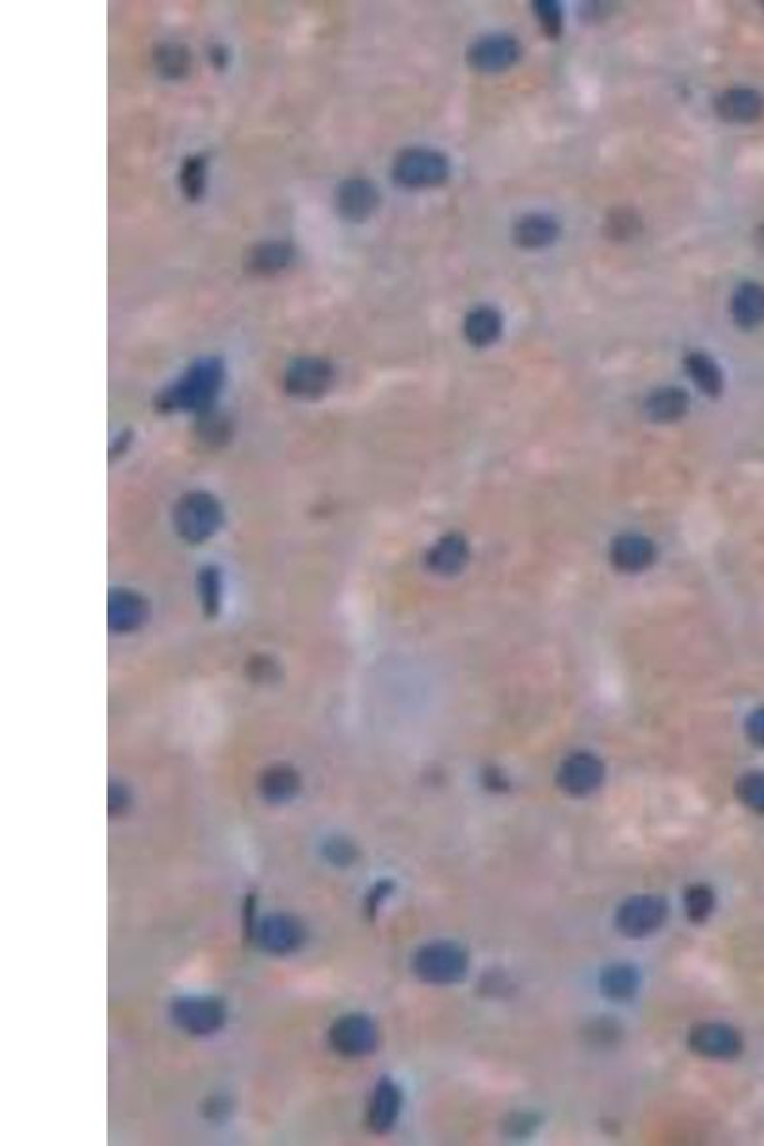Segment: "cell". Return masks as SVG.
<instances>
[{"mask_svg":"<svg viewBox=\"0 0 764 1146\" xmlns=\"http://www.w3.org/2000/svg\"><path fill=\"white\" fill-rule=\"evenodd\" d=\"M155 65L161 75L173 81V79H182L187 75L192 60H190L186 49L176 47V44H166L163 49L157 50Z\"/></svg>","mask_w":764,"mask_h":1146,"instance_id":"603a6c76","label":"cell"},{"mask_svg":"<svg viewBox=\"0 0 764 1146\" xmlns=\"http://www.w3.org/2000/svg\"><path fill=\"white\" fill-rule=\"evenodd\" d=\"M396 184L407 190L438 187L449 179V161L444 153L428 148H409L394 163Z\"/></svg>","mask_w":764,"mask_h":1146,"instance_id":"7a4b0ae2","label":"cell"},{"mask_svg":"<svg viewBox=\"0 0 764 1146\" xmlns=\"http://www.w3.org/2000/svg\"><path fill=\"white\" fill-rule=\"evenodd\" d=\"M295 251L287 243H262L248 253L247 268L258 275H272L289 268Z\"/></svg>","mask_w":764,"mask_h":1146,"instance_id":"e0dca14e","label":"cell"},{"mask_svg":"<svg viewBox=\"0 0 764 1146\" xmlns=\"http://www.w3.org/2000/svg\"><path fill=\"white\" fill-rule=\"evenodd\" d=\"M325 856L330 864L348 865L356 860V846L348 839L333 838L325 844Z\"/></svg>","mask_w":764,"mask_h":1146,"instance_id":"f546056e","label":"cell"},{"mask_svg":"<svg viewBox=\"0 0 764 1146\" xmlns=\"http://www.w3.org/2000/svg\"><path fill=\"white\" fill-rule=\"evenodd\" d=\"M669 906L665 900L654 894H641L627 900L618 910L615 925L629 939H644L655 933L668 921Z\"/></svg>","mask_w":764,"mask_h":1146,"instance_id":"3957f363","label":"cell"},{"mask_svg":"<svg viewBox=\"0 0 764 1146\" xmlns=\"http://www.w3.org/2000/svg\"><path fill=\"white\" fill-rule=\"evenodd\" d=\"M256 941L268 954H293L303 946V923L287 913H272L256 927Z\"/></svg>","mask_w":764,"mask_h":1146,"instance_id":"ba28073f","label":"cell"},{"mask_svg":"<svg viewBox=\"0 0 764 1146\" xmlns=\"http://www.w3.org/2000/svg\"><path fill=\"white\" fill-rule=\"evenodd\" d=\"M333 1049L345 1057H365L379 1044V1032L371 1018L365 1015H346L338 1018L330 1028Z\"/></svg>","mask_w":764,"mask_h":1146,"instance_id":"277c9868","label":"cell"},{"mask_svg":"<svg viewBox=\"0 0 764 1146\" xmlns=\"http://www.w3.org/2000/svg\"><path fill=\"white\" fill-rule=\"evenodd\" d=\"M469 560V545L461 536H448L430 555V564L440 574H455Z\"/></svg>","mask_w":764,"mask_h":1146,"instance_id":"44dd1931","label":"cell"},{"mask_svg":"<svg viewBox=\"0 0 764 1146\" xmlns=\"http://www.w3.org/2000/svg\"><path fill=\"white\" fill-rule=\"evenodd\" d=\"M465 337L469 341L472 346H489V344L496 343L497 338L501 337V331H503V320L499 316V312L488 306L482 308H476L470 312L465 325Z\"/></svg>","mask_w":764,"mask_h":1146,"instance_id":"ac0fdd59","label":"cell"},{"mask_svg":"<svg viewBox=\"0 0 764 1146\" xmlns=\"http://www.w3.org/2000/svg\"><path fill=\"white\" fill-rule=\"evenodd\" d=\"M732 317L742 329H757L764 323V285L744 282L732 296Z\"/></svg>","mask_w":764,"mask_h":1146,"instance_id":"5bb4252c","label":"cell"},{"mask_svg":"<svg viewBox=\"0 0 764 1146\" xmlns=\"http://www.w3.org/2000/svg\"><path fill=\"white\" fill-rule=\"evenodd\" d=\"M639 973L631 965H612L600 976V988L613 1002H627L639 990Z\"/></svg>","mask_w":764,"mask_h":1146,"instance_id":"ffe728a7","label":"cell"},{"mask_svg":"<svg viewBox=\"0 0 764 1146\" xmlns=\"http://www.w3.org/2000/svg\"><path fill=\"white\" fill-rule=\"evenodd\" d=\"M737 799L747 809L764 817V772H750L742 775L736 785Z\"/></svg>","mask_w":764,"mask_h":1146,"instance_id":"484cf974","label":"cell"},{"mask_svg":"<svg viewBox=\"0 0 764 1146\" xmlns=\"http://www.w3.org/2000/svg\"><path fill=\"white\" fill-rule=\"evenodd\" d=\"M686 372H689L690 378L694 381L695 386L711 398L721 396V392L724 388V377L721 367L716 365L713 357L703 354V352H694L686 357Z\"/></svg>","mask_w":764,"mask_h":1146,"instance_id":"d6986e66","label":"cell"},{"mask_svg":"<svg viewBox=\"0 0 764 1146\" xmlns=\"http://www.w3.org/2000/svg\"><path fill=\"white\" fill-rule=\"evenodd\" d=\"M401 1113V1092L398 1085L390 1078L380 1079L375 1093H373L371 1105H369V1127L373 1132L386 1133L393 1129Z\"/></svg>","mask_w":764,"mask_h":1146,"instance_id":"4fadbf2b","label":"cell"},{"mask_svg":"<svg viewBox=\"0 0 764 1146\" xmlns=\"http://www.w3.org/2000/svg\"><path fill=\"white\" fill-rule=\"evenodd\" d=\"M296 788H298V783H296L295 775L291 774V772H282V770H277V772H272V774L264 780L262 791H264V795H266V799H269L272 803H285V801L293 799V795L296 793Z\"/></svg>","mask_w":764,"mask_h":1146,"instance_id":"4316f807","label":"cell"},{"mask_svg":"<svg viewBox=\"0 0 764 1146\" xmlns=\"http://www.w3.org/2000/svg\"><path fill=\"white\" fill-rule=\"evenodd\" d=\"M533 10H536V16H538L539 23H541L544 33L552 37V39H557L560 31H562V10H560V4L552 2V0H539V2H533Z\"/></svg>","mask_w":764,"mask_h":1146,"instance_id":"f1b7e54d","label":"cell"},{"mask_svg":"<svg viewBox=\"0 0 764 1146\" xmlns=\"http://www.w3.org/2000/svg\"><path fill=\"white\" fill-rule=\"evenodd\" d=\"M560 234L558 222L544 214H528L518 220L512 230V237L517 241L518 247L543 249L549 247L557 241Z\"/></svg>","mask_w":764,"mask_h":1146,"instance_id":"2e32d148","label":"cell"},{"mask_svg":"<svg viewBox=\"0 0 764 1146\" xmlns=\"http://www.w3.org/2000/svg\"><path fill=\"white\" fill-rule=\"evenodd\" d=\"M174 1023L192 1036H211L222 1028L226 1011L213 997H184L173 1005Z\"/></svg>","mask_w":764,"mask_h":1146,"instance_id":"5b68a950","label":"cell"},{"mask_svg":"<svg viewBox=\"0 0 764 1146\" xmlns=\"http://www.w3.org/2000/svg\"><path fill=\"white\" fill-rule=\"evenodd\" d=\"M469 955L454 942H430L414 957L415 975L428 984H454L467 975Z\"/></svg>","mask_w":764,"mask_h":1146,"instance_id":"6da1fadb","label":"cell"},{"mask_svg":"<svg viewBox=\"0 0 764 1146\" xmlns=\"http://www.w3.org/2000/svg\"><path fill=\"white\" fill-rule=\"evenodd\" d=\"M608 235L612 240H629L633 235L641 232V219L633 213V211H613L612 216L608 219Z\"/></svg>","mask_w":764,"mask_h":1146,"instance_id":"83f0119b","label":"cell"},{"mask_svg":"<svg viewBox=\"0 0 764 1146\" xmlns=\"http://www.w3.org/2000/svg\"><path fill=\"white\" fill-rule=\"evenodd\" d=\"M205 180H207V161L200 155L187 159L182 166V174H180V186H182L184 195L193 201L200 200L205 192Z\"/></svg>","mask_w":764,"mask_h":1146,"instance_id":"cb8c5ba5","label":"cell"},{"mask_svg":"<svg viewBox=\"0 0 764 1146\" xmlns=\"http://www.w3.org/2000/svg\"><path fill=\"white\" fill-rule=\"evenodd\" d=\"M684 907H686L690 921L703 923L715 907V893L711 891V886L692 885L684 896Z\"/></svg>","mask_w":764,"mask_h":1146,"instance_id":"d4e9b609","label":"cell"},{"mask_svg":"<svg viewBox=\"0 0 764 1146\" xmlns=\"http://www.w3.org/2000/svg\"><path fill=\"white\" fill-rule=\"evenodd\" d=\"M745 732L750 736L751 742L764 748V708H758L750 714L745 722Z\"/></svg>","mask_w":764,"mask_h":1146,"instance_id":"4dcf8cb0","label":"cell"},{"mask_svg":"<svg viewBox=\"0 0 764 1146\" xmlns=\"http://www.w3.org/2000/svg\"><path fill=\"white\" fill-rule=\"evenodd\" d=\"M716 113L729 123H757L764 118V97L750 87H736L716 98Z\"/></svg>","mask_w":764,"mask_h":1146,"instance_id":"8fae6325","label":"cell"},{"mask_svg":"<svg viewBox=\"0 0 764 1146\" xmlns=\"http://www.w3.org/2000/svg\"><path fill=\"white\" fill-rule=\"evenodd\" d=\"M690 398L686 391L676 386H665L652 392L644 404L648 419L654 423H675L689 413Z\"/></svg>","mask_w":764,"mask_h":1146,"instance_id":"9a60e30c","label":"cell"},{"mask_svg":"<svg viewBox=\"0 0 764 1146\" xmlns=\"http://www.w3.org/2000/svg\"><path fill=\"white\" fill-rule=\"evenodd\" d=\"M522 54L520 42L510 34H489L469 49V63L483 73L512 68Z\"/></svg>","mask_w":764,"mask_h":1146,"instance_id":"9c48e42d","label":"cell"},{"mask_svg":"<svg viewBox=\"0 0 764 1146\" xmlns=\"http://www.w3.org/2000/svg\"><path fill=\"white\" fill-rule=\"evenodd\" d=\"M604 780V764L589 751H578L564 759L558 769L557 782L568 795L585 797L599 790Z\"/></svg>","mask_w":764,"mask_h":1146,"instance_id":"8992f818","label":"cell"},{"mask_svg":"<svg viewBox=\"0 0 764 1146\" xmlns=\"http://www.w3.org/2000/svg\"><path fill=\"white\" fill-rule=\"evenodd\" d=\"M380 195L377 186L365 179L346 180L338 187L335 205L348 222H364L379 209Z\"/></svg>","mask_w":764,"mask_h":1146,"instance_id":"30bf717a","label":"cell"},{"mask_svg":"<svg viewBox=\"0 0 764 1146\" xmlns=\"http://www.w3.org/2000/svg\"><path fill=\"white\" fill-rule=\"evenodd\" d=\"M689 1045L700 1057L715 1061L736 1058L744 1049V1042L737 1030L724 1023L695 1024L694 1028L690 1030Z\"/></svg>","mask_w":764,"mask_h":1146,"instance_id":"52a82bcc","label":"cell"},{"mask_svg":"<svg viewBox=\"0 0 764 1146\" xmlns=\"http://www.w3.org/2000/svg\"><path fill=\"white\" fill-rule=\"evenodd\" d=\"M327 377H329V369L324 362L303 359L291 372V385L295 391L308 394V392L319 391L325 385Z\"/></svg>","mask_w":764,"mask_h":1146,"instance_id":"7402d4cb","label":"cell"},{"mask_svg":"<svg viewBox=\"0 0 764 1146\" xmlns=\"http://www.w3.org/2000/svg\"><path fill=\"white\" fill-rule=\"evenodd\" d=\"M613 568L623 574H639L654 564L655 545L648 537L639 534H623L613 539L610 549Z\"/></svg>","mask_w":764,"mask_h":1146,"instance_id":"7c38bea8","label":"cell"}]
</instances>
